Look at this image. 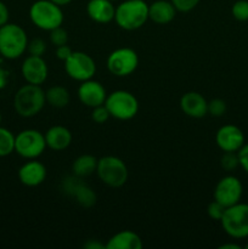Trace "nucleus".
<instances>
[{
  "instance_id": "25",
  "label": "nucleus",
  "mask_w": 248,
  "mask_h": 249,
  "mask_svg": "<svg viewBox=\"0 0 248 249\" xmlns=\"http://www.w3.org/2000/svg\"><path fill=\"white\" fill-rule=\"evenodd\" d=\"M233 18L240 22L248 21V0H237L231 7Z\"/></svg>"
},
{
  "instance_id": "13",
  "label": "nucleus",
  "mask_w": 248,
  "mask_h": 249,
  "mask_svg": "<svg viewBox=\"0 0 248 249\" xmlns=\"http://www.w3.org/2000/svg\"><path fill=\"white\" fill-rule=\"evenodd\" d=\"M215 142L223 152H237L245 145V135L238 126L226 124L216 131Z\"/></svg>"
},
{
  "instance_id": "6",
  "label": "nucleus",
  "mask_w": 248,
  "mask_h": 249,
  "mask_svg": "<svg viewBox=\"0 0 248 249\" xmlns=\"http://www.w3.org/2000/svg\"><path fill=\"white\" fill-rule=\"evenodd\" d=\"M105 106L109 116L118 121L133 119L139 112V101L131 92L126 90H116L107 95Z\"/></svg>"
},
{
  "instance_id": "29",
  "label": "nucleus",
  "mask_w": 248,
  "mask_h": 249,
  "mask_svg": "<svg viewBox=\"0 0 248 249\" xmlns=\"http://www.w3.org/2000/svg\"><path fill=\"white\" fill-rule=\"evenodd\" d=\"M225 209L226 208L223 204H220L219 202H216L215 199H214V201H212L211 203L208 204V207H207V214H208L209 218L213 219V220L220 221L224 213H225Z\"/></svg>"
},
{
  "instance_id": "8",
  "label": "nucleus",
  "mask_w": 248,
  "mask_h": 249,
  "mask_svg": "<svg viewBox=\"0 0 248 249\" xmlns=\"http://www.w3.org/2000/svg\"><path fill=\"white\" fill-rule=\"evenodd\" d=\"M45 135L35 129H26L15 135V152L26 160H36L44 153Z\"/></svg>"
},
{
  "instance_id": "14",
  "label": "nucleus",
  "mask_w": 248,
  "mask_h": 249,
  "mask_svg": "<svg viewBox=\"0 0 248 249\" xmlns=\"http://www.w3.org/2000/svg\"><path fill=\"white\" fill-rule=\"evenodd\" d=\"M21 73L28 84L41 85L48 78L49 68L43 56L29 55L22 63Z\"/></svg>"
},
{
  "instance_id": "18",
  "label": "nucleus",
  "mask_w": 248,
  "mask_h": 249,
  "mask_svg": "<svg viewBox=\"0 0 248 249\" xmlns=\"http://www.w3.org/2000/svg\"><path fill=\"white\" fill-rule=\"evenodd\" d=\"M87 12L92 21L104 24L113 21L116 7L109 0H89Z\"/></svg>"
},
{
  "instance_id": "28",
  "label": "nucleus",
  "mask_w": 248,
  "mask_h": 249,
  "mask_svg": "<svg viewBox=\"0 0 248 249\" xmlns=\"http://www.w3.org/2000/svg\"><path fill=\"white\" fill-rule=\"evenodd\" d=\"M226 108V102L221 99H213L208 102V113L213 117L224 116Z\"/></svg>"
},
{
  "instance_id": "41",
  "label": "nucleus",
  "mask_w": 248,
  "mask_h": 249,
  "mask_svg": "<svg viewBox=\"0 0 248 249\" xmlns=\"http://www.w3.org/2000/svg\"><path fill=\"white\" fill-rule=\"evenodd\" d=\"M246 249H248V243H247V245H246V247H245Z\"/></svg>"
},
{
  "instance_id": "16",
  "label": "nucleus",
  "mask_w": 248,
  "mask_h": 249,
  "mask_svg": "<svg viewBox=\"0 0 248 249\" xmlns=\"http://www.w3.org/2000/svg\"><path fill=\"white\" fill-rule=\"evenodd\" d=\"M46 167L36 160H28L18 169V180L27 187H36L46 179Z\"/></svg>"
},
{
  "instance_id": "1",
  "label": "nucleus",
  "mask_w": 248,
  "mask_h": 249,
  "mask_svg": "<svg viewBox=\"0 0 248 249\" xmlns=\"http://www.w3.org/2000/svg\"><path fill=\"white\" fill-rule=\"evenodd\" d=\"M46 104L45 91L40 85L28 84L19 88L14 97V108L18 116L32 118L36 116Z\"/></svg>"
},
{
  "instance_id": "30",
  "label": "nucleus",
  "mask_w": 248,
  "mask_h": 249,
  "mask_svg": "<svg viewBox=\"0 0 248 249\" xmlns=\"http://www.w3.org/2000/svg\"><path fill=\"white\" fill-rule=\"evenodd\" d=\"M27 50H28L29 55L32 56H43L46 51V44L43 39L35 38L28 41Z\"/></svg>"
},
{
  "instance_id": "7",
  "label": "nucleus",
  "mask_w": 248,
  "mask_h": 249,
  "mask_svg": "<svg viewBox=\"0 0 248 249\" xmlns=\"http://www.w3.org/2000/svg\"><path fill=\"white\" fill-rule=\"evenodd\" d=\"M226 235L232 238L248 237V204L238 203L228 207L220 220Z\"/></svg>"
},
{
  "instance_id": "24",
  "label": "nucleus",
  "mask_w": 248,
  "mask_h": 249,
  "mask_svg": "<svg viewBox=\"0 0 248 249\" xmlns=\"http://www.w3.org/2000/svg\"><path fill=\"white\" fill-rule=\"evenodd\" d=\"M12 152H15V135L0 125V158L7 157Z\"/></svg>"
},
{
  "instance_id": "19",
  "label": "nucleus",
  "mask_w": 248,
  "mask_h": 249,
  "mask_svg": "<svg viewBox=\"0 0 248 249\" xmlns=\"http://www.w3.org/2000/svg\"><path fill=\"white\" fill-rule=\"evenodd\" d=\"M46 146L53 151H63L72 143V133L63 125H53L45 134Z\"/></svg>"
},
{
  "instance_id": "22",
  "label": "nucleus",
  "mask_w": 248,
  "mask_h": 249,
  "mask_svg": "<svg viewBox=\"0 0 248 249\" xmlns=\"http://www.w3.org/2000/svg\"><path fill=\"white\" fill-rule=\"evenodd\" d=\"M97 158L92 155H82L72 163L73 175L78 178H88L96 173Z\"/></svg>"
},
{
  "instance_id": "38",
  "label": "nucleus",
  "mask_w": 248,
  "mask_h": 249,
  "mask_svg": "<svg viewBox=\"0 0 248 249\" xmlns=\"http://www.w3.org/2000/svg\"><path fill=\"white\" fill-rule=\"evenodd\" d=\"M51 1H53L55 4L60 5V6H66V5H68L70 2H72L73 0H51Z\"/></svg>"
},
{
  "instance_id": "26",
  "label": "nucleus",
  "mask_w": 248,
  "mask_h": 249,
  "mask_svg": "<svg viewBox=\"0 0 248 249\" xmlns=\"http://www.w3.org/2000/svg\"><path fill=\"white\" fill-rule=\"evenodd\" d=\"M220 165L226 172L235 170L240 165L237 152H224V155L220 158Z\"/></svg>"
},
{
  "instance_id": "39",
  "label": "nucleus",
  "mask_w": 248,
  "mask_h": 249,
  "mask_svg": "<svg viewBox=\"0 0 248 249\" xmlns=\"http://www.w3.org/2000/svg\"><path fill=\"white\" fill-rule=\"evenodd\" d=\"M1 121H2V116H1V112H0V124H1Z\"/></svg>"
},
{
  "instance_id": "31",
  "label": "nucleus",
  "mask_w": 248,
  "mask_h": 249,
  "mask_svg": "<svg viewBox=\"0 0 248 249\" xmlns=\"http://www.w3.org/2000/svg\"><path fill=\"white\" fill-rule=\"evenodd\" d=\"M109 117L111 116H109V112L108 109L106 108V106H105V104L101 105V106H97L92 108L91 119L95 122V123L97 124L106 123V122L109 119Z\"/></svg>"
},
{
  "instance_id": "5",
  "label": "nucleus",
  "mask_w": 248,
  "mask_h": 249,
  "mask_svg": "<svg viewBox=\"0 0 248 249\" xmlns=\"http://www.w3.org/2000/svg\"><path fill=\"white\" fill-rule=\"evenodd\" d=\"M96 174L108 187L118 189L126 182L129 177L128 167L116 156H105L97 160Z\"/></svg>"
},
{
  "instance_id": "37",
  "label": "nucleus",
  "mask_w": 248,
  "mask_h": 249,
  "mask_svg": "<svg viewBox=\"0 0 248 249\" xmlns=\"http://www.w3.org/2000/svg\"><path fill=\"white\" fill-rule=\"evenodd\" d=\"M220 249H241V246L235 245V243H225V245H221Z\"/></svg>"
},
{
  "instance_id": "4",
  "label": "nucleus",
  "mask_w": 248,
  "mask_h": 249,
  "mask_svg": "<svg viewBox=\"0 0 248 249\" xmlns=\"http://www.w3.org/2000/svg\"><path fill=\"white\" fill-rule=\"evenodd\" d=\"M62 6L51 0H36L29 9V18L36 28L41 31H53L63 23Z\"/></svg>"
},
{
  "instance_id": "35",
  "label": "nucleus",
  "mask_w": 248,
  "mask_h": 249,
  "mask_svg": "<svg viewBox=\"0 0 248 249\" xmlns=\"http://www.w3.org/2000/svg\"><path fill=\"white\" fill-rule=\"evenodd\" d=\"M9 18H10L9 9H7L6 4L0 0V27L6 24L7 22H9Z\"/></svg>"
},
{
  "instance_id": "11",
  "label": "nucleus",
  "mask_w": 248,
  "mask_h": 249,
  "mask_svg": "<svg viewBox=\"0 0 248 249\" xmlns=\"http://www.w3.org/2000/svg\"><path fill=\"white\" fill-rule=\"evenodd\" d=\"M243 186L240 180L233 175L221 178L214 189V199L225 208L241 202Z\"/></svg>"
},
{
  "instance_id": "15",
  "label": "nucleus",
  "mask_w": 248,
  "mask_h": 249,
  "mask_svg": "<svg viewBox=\"0 0 248 249\" xmlns=\"http://www.w3.org/2000/svg\"><path fill=\"white\" fill-rule=\"evenodd\" d=\"M106 97V89L97 80H85V82H82V84L78 88V99L84 106L90 107V108L104 105Z\"/></svg>"
},
{
  "instance_id": "23",
  "label": "nucleus",
  "mask_w": 248,
  "mask_h": 249,
  "mask_svg": "<svg viewBox=\"0 0 248 249\" xmlns=\"http://www.w3.org/2000/svg\"><path fill=\"white\" fill-rule=\"evenodd\" d=\"M46 102L55 108H63L70 104V91L62 85H53L45 91Z\"/></svg>"
},
{
  "instance_id": "9",
  "label": "nucleus",
  "mask_w": 248,
  "mask_h": 249,
  "mask_svg": "<svg viewBox=\"0 0 248 249\" xmlns=\"http://www.w3.org/2000/svg\"><path fill=\"white\" fill-rule=\"evenodd\" d=\"M139 66V56L130 48H119L112 51L107 57V68L116 77H128Z\"/></svg>"
},
{
  "instance_id": "10",
  "label": "nucleus",
  "mask_w": 248,
  "mask_h": 249,
  "mask_svg": "<svg viewBox=\"0 0 248 249\" xmlns=\"http://www.w3.org/2000/svg\"><path fill=\"white\" fill-rule=\"evenodd\" d=\"M66 73L77 82L92 79L96 73V63L94 58L83 51H73L72 55L65 61Z\"/></svg>"
},
{
  "instance_id": "3",
  "label": "nucleus",
  "mask_w": 248,
  "mask_h": 249,
  "mask_svg": "<svg viewBox=\"0 0 248 249\" xmlns=\"http://www.w3.org/2000/svg\"><path fill=\"white\" fill-rule=\"evenodd\" d=\"M28 36L26 31L16 23L0 27V55L7 60H16L27 51Z\"/></svg>"
},
{
  "instance_id": "34",
  "label": "nucleus",
  "mask_w": 248,
  "mask_h": 249,
  "mask_svg": "<svg viewBox=\"0 0 248 249\" xmlns=\"http://www.w3.org/2000/svg\"><path fill=\"white\" fill-rule=\"evenodd\" d=\"M72 53H73V50L67 45V44H65V45H61V46H56V53H55L56 57H57L58 60L63 61V62H65V61L67 60L71 55H72Z\"/></svg>"
},
{
  "instance_id": "33",
  "label": "nucleus",
  "mask_w": 248,
  "mask_h": 249,
  "mask_svg": "<svg viewBox=\"0 0 248 249\" xmlns=\"http://www.w3.org/2000/svg\"><path fill=\"white\" fill-rule=\"evenodd\" d=\"M237 155L238 160H240V165L248 174V143H245V145L237 151Z\"/></svg>"
},
{
  "instance_id": "32",
  "label": "nucleus",
  "mask_w": 248,
  "mask_h": 249,
  "mask_svg": "<svg viewBox=\"0 0 248 249\" xmlns=\"http://www.w3.org/2000/svg\"><path fill=\"white\" fill-rule=\"evenodd\" d=\"M177 11L179 12H190L199 4L201 0H170Z\"/></svg>"
},
{
  "instance_id": "21",
  "label": "nucleus",
  "mask_w": 248,
  "mask_h": 249,
  "mask_svg": "<svg viewBox=\"0 0 248 249\" xmlns=\"http://www.w3.org/2000/svg\"><path fill=\"white\" fill-rule=\"evenodd\" d=\"M105 246L106 249H141L142 240L134 231L123 230L114 233Z\"/></svg>"
},
{
  "instance_id": "17",
  "label": "nucleus",
  "mask_w": 248,
  "mask_h": 249,
  "mask_svg": "<svg viewBox=\"0 0 248 249\" xmlns=\"http://www.w3.org/2000/svg\"><path fill=\"white\" fill-rule=\"evenodd\" d=\"M180 108L191 118H203L208 114V101L197 91H187L180 99Z\"/></svg>"
},
{
  "instance_id": "40",
  "label": "nucleus",
  "mask_w": 248,
  "mask_h": 249,
  "mask_svg": "<svg viewBox=\"0 0 248 249\" xmlns=\"http://www.w3.org/2000/svg\"><path fill=\"white\" fill-rule=\"evenodd\" d=\"M109 1H112V2H114V1H118V0H109Z\"/></svg>"
},
{
  "instance_id": "12",
  "label": "nucleus",
  "mask_w": 248,
  "mask_h": 249,
  "mask_svg": "<svg viewBox=\"0 0 248 249\" xmlns=\"http://www.w3.org/2000/svg\"><path fill=\"white\" fill-rule=\"evenodd\" d=\"M62 190L84 208H90L96 203V194L89 185L82 181V178L67 177L62 181Z\"/></svg>"
},
{
  "instance_id": "20",
  "label": "nucleus",
  "mask_w": 248,
  "mask_h": 249,
  "mask_svg": "<svg viewBox=\"0 0 248 249\" xmlns=\"http://www.w3.org/2000/svg\"><path fill=\"white\" fill-rule=\"evenodd\" d=\"M177 9L172 1L168 0H156L148 5V19L157 24H167L175 18Z\"/></svg>"
},
{
  "instance_id": "36",
  "label": "nucleus",
  "mask_w": 248,
  "mask_h": 249,
  "mask_svg": "<svg viewBox=\"0 0 248 249\" xmlns=\"http://www.w3.org/2000/svg\"><path fill=\"white\" fill-rule=\"evenodd\" d=\"M84 248H88V249H105V248H106V246L102 245V243H100V242H97V241L90 240V241H88L87 243H85Z\"/></svg>"
},
{
  "instance_id": "27",
  "label": "nucleus",
  "mask_w": 248,
  "mask_h": 249,
  "mask_svg": "<svg viewBox=\"0 0 248 249\" xmlns=\"http://www.w3.org/2000/svg\"><path fill=\"white\" fill-rule=\"evenodd\" d=\"M50 41L51 44L55 46H61L67 44L68 41L67 31H66L65 28H62V26L50 31Z\"/></svg>"
},
{
  "instance_id": "2",
  "label": "nucleus",
  "mask_w": 248,
  "mask_h": 249,
  "mask_svg": "<svg viewBox=\"0 0 248 249\" xmlns=\"http://www.w3.org/2000/svg\"><path fill=\"white\" fill-rule=\"evenodd\" d=\"M148 19V4L143 0H125L116 7L114 21L124 31H136Z\"/></svg>"
}]
</instances>
